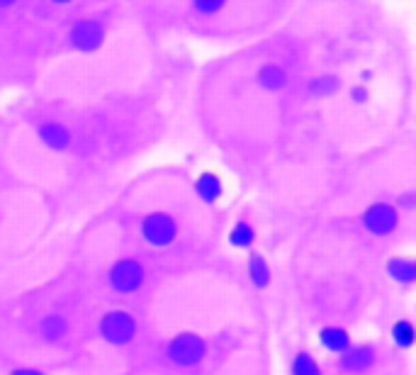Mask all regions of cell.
<instances>
[{"label": "cell", "mask_w": 416, "mask_h": 375, "mask_svg": "<svg viewBox=\"0 0 416 375\" xmlns=\"http://www.w3.org/2000/svg\"><path fill=\"white\" fill-rule=\"evenodd\" d=\"M258 83L268 90H280L285 83H288V73H285L280 66L275 64H266L261 71H258Z\"/></svg>", "instance_id": "9c48e42d"}, {"label": "cell", "mask_w": 416, "mask_h": 375, "mask_svg": "<svg viewBox=\"0 0 416 375\" xmlns=\"http://www.w3.org/2000/svg\"><path fill=\"white\" fill-rule=\"evenodd\" d=\"M222 6H224L222 0H198V3H195V8H198L200 12H217Z\"/></svg>", "instance_id": "ac0fdd59"}, {"label": "cell", "mask_w": 416, "mask_h": 375, "mask_svg": "<svg viewBox=\"0 0 416 375\" xmlns=\"http://www.w3.org/2000/svg\"><path fill=\"white\" fill-rule=\"evenodd\" d=\"M134 320L122 310H114L110 315L103 317V324H100V331L103 336L110 341V344H127L134 336Z\"/></svg>", "instance_id": "277c9868"}, {"label": "cell", "mask_w": 416, "mask_h": 375, "mask_svg": "<svg viewBox=\"0 0 416 375\" xmlns=\"http://www.w3.org/2000/svg\"><path fill=\"white\" fill-rule=\"evenodd\" d=\"M395 341L399 346H411L414 344V326L409 324V322H397V326H395Z\"/></svg>", "instance_id": "e0dca14e"}, {"label": "cell", "mask_w": 416, "mask_h": 375, "mask_svg": "<svg viewBox=\"0 0 416 375\" xmlns=\"http://www.w3.org/2000/svg\"><path fill=\"white\" fill-rule=\"evenodd\" d=\"M168 356L178 365H195L205 356V341L198 334H180L171 341Z\"/></svg>", "instance_id": "7a4b0ae2"}, {"label": "cell", "mask_w": 416, "mask_h": 375, "mask_svg": "<svg viewBox=\"0 0 416 375\" xmlns=\"http://www.w3.org/2000/svg\"><path fill=\"white\" fill-rule=\"evenodd\" d=\"M251 241H253V229H251V225L248 222H239L236 227H234V232H232V244L234 246H251Z\"/></svg>", "instance_id": "2e32d148"}, {"label": "cell", "mask_w": 416, "mask_h": 375, "mask_svg": "<svg viewBox=\"0 0 416 375\" xmlns=\"http://www.w3.org/2000/svg\"><path fill=\"white\" fill-rule=\"evenodd\" d=\"M105 30L98 20H80L71 30V44L80 51H93L103 44Z\"/></svg>", "instance_id": "5b68a950"}, {"label": "cell", "mask_w": 416, "mask_h": 375, "mask_svg": "<svg viewBox=\"0 0 416 375\" xmlns=\"http://www.w3.org/2000/svg\"><path fill=\"white\" fill-rule=\"evenodd\" d=\"M375 360V354H372L370 346H358V349H348L343 354V365L348 370H367Z\"/></svg>", "instance_id": "ba28073f"}, {"label": "cell", "mask_w": 416, "mask_h": 375, "mask_svg": "<svg viewBox=\"0 0 416 375\" xmlns=\"http://www.w3.org/2000/svg\"><path fill=\"white\" fill-rule=\"evenodd\" d=\"M66 329H69V324H66V320L61 315H49L42 320L40 324V331L42 336H44L46 341H59L61 336L66 334Z\"/></svg>", "instance_id": "7c38bea8"}, {"label": "cell", "mask_w": 416, "mask_h": 375, "mask_svg": "<svg viewBox=\"0 0 416 375\" xmlns=\"http://www.w3.org/2000/svg\"><path fill=\"white\" fill-rule=\"evenodd\" d=\"M387 270H390L392 278L399 280V283H411V280L416 278V265L414 261L409 259H392Z\"/></svg>", "instance_id": "4fadbf2b"}, {"label": "cell", "mask_w": 416, "mask_h": 375, "mask_svg": "<svg viewBox=\"0 0 416 375\" xmlns=\"http://www.w3.org/2000/svg\"><path fill=\"white\" fill-rule=\"evenodd\" d=\"M195 188H198V195L207 202H214L219 195H222V180H219L214 173H202L198 178V185H195Z\"/></svg>", "instance_id": "8fae6325"}, {"label": "cell", "mask_w": 416, "mask_h": 375, "mask_svg": "<svg viewBox=\"0 0 416 375\" xmlns=\"http://www.w3.org/2000/svg\"><path fill=\"white\" fill-rule=\"evenodd\" d=\"M414 202V193H406L404 198H401V205H411Z\"/></svg>", "instance_id": "44dd1931"}, {"label": "cell", "mask_w": 416, "mask_h": 375, "mask_svg": "<svg viewBox=\"0 0 416 375\" xmlns=\"http://www.w3.org/2000/svg\"><path fill=\"white\" fill-rule=\"evenodd\" d=\"M322 344L329 351H333V354H346L348 346H351V336L343 329H338V326H327L322 331Z\"/></svg>", "instance_id": "30bf717a"}, {"label": "cell", "mask_w": 416, "mask_h": 375, "mask_svg": "<svg viewBox=\"0 0 416 375\" xmlns=\"http://www.w3.org/2000/svg\"><path fill=\"white\" fill-rule=\"evenodd\" d=\"M12 375H44V373L35 368H20V370H12Z\"/></svg>", "instance_id": "ffe728a7"}, {"label": "cell", "mask_w": 416, "mask_h": 375, "mask_svg": "<svg viewBox=\"0 0 416 375\" xmlns=\"http://www.w3.org/2000/svg\"><path fill=\"white\" fill-rule=\"evenodd\" d=\"M144 283V268L134 259H122L110 270V286L117 293H134Z\"/></svg>", "instance_id": "6da1fadb"}, {"label": "cell", "mask_w": 416, "mask_h": 375, "mask_svg": "<svg viewBox=\"0 0 416 375\" xmlns=\"http://www.w3.org/2000/svg\"><path fill=\"white\" fill-rule=\"evenodd\" d=\"M363 222H365V227L372 232V234H377V236L390 234V232L397 227V210L392 205H385V202H377V205L367 207Z\"/></svg>", "instance_id": "8992f818"}, {"label": "cell", "mask_w": 416, "mask_h": 375, "mask_svg": "<svg viewBox=\"0 0 416 375\" xmlns=\"http://www.w3.org/2000/svg\"><path fill=\"white\" fill-rule=\"evenodd\" d=\"M293 375H322V373H319V365L314 363L312 356L300 354L297 358L293 360Z\"/></svg>", "instance_id": "9a60e30c"}, {"label": "cell", "mask_w": 416, "mask_h": 375, "mask_svg": "<svg viewBox=\"0 0 416 375\" xmlns=\"http://www.w3.org/2000/svg\"><path fill=\"white\" fill-rule=\"evenodd\" d=\"M40 137H42V141H46V146H51V149H66V146L71 144L69 130H64V127L56 125V122H46V125H42Z\"/></svg>", "instance_id": "52a82bcc"}, {"label": "cell", "mask_w": 416, "mask_h": 375, "mask_svg": "<svg viewBox=\"0 0 416 375\" xmlns=\"http://www.w3.org/2000/svg\"><path fill=\"white\" fill-rule=\"evenodd\" d=\"M248 270H251V278H253V283H256L258 288L268 286V280H270V270H268V263H266V259H263V256L253 254L251 263H248Z\"/></svg>", "instance_id": "5bb4252c"}, {"label": "cell", "mask_w": 416, "mask_h": 375, "mask_svg": "<svg viewBox=\"0 0 416 375\" xmlns=\"http://www.w3.org/2000/svg\"><path fill=\"white\" fill-rule=\"evenodd\" d=\"M141 232H144V239L149 241V244L168 246L171 241L175 239V232H178V227H175L173 217L164 215V212H154V215H149L144 220Z\"/></svg>", "instance_id": "3957f363"}, {"label": "cell", "mask_w": 416, "mask_h": 375, "mask_svg": "<svg viewBox=\"0 0 416 375\" xmlns=\"http://www.w3.org/2000/svg\"><path fill=\"white\" fill-rule=\"evenodd\" d=\"M314 90H317V93H329V90H333V78L317 80V85H314Z\"/></svg>", "instance_id": "d6986e66"}]
</instances>
